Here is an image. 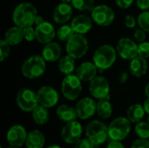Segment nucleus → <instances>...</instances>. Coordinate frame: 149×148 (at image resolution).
Segmentation results:
<instances>
[{
  "label": "nucleus",
  "mask_w": 149,
  "mask_h": 148,
  "mask_svg": "<svg viewBox=\"0 0 149 148\" xmlns=\"http://www.w3.org/2000/svg\"><path fill=\"white\" fill-rule=\"evenodd\" d=\"M61 92L67 100H76L82 92V81L76 74L67 75L61 83Z\"/></svg>",
  "instance_id": "nucleus-6"
},
{
  "label": "nucleus",
  "mask_w": 149,
  "mask_h": 148,
  "mask_svg": "<svg viewBox=\"0 0 149 148\" xmlns=\"http://www.w3.org/2000/svg\"><path fill=\"white\" fill-rule=\"evenodd\" d=\"M17 105L20 110L29 113L38 105L37 92L29 88H21L18 90L16 97Z\"/></svg>",
  "instance_id": "nucleus-9"
},
{
  "label": "nucleus",
  "mask_w": 149,
  "mask_h": 148,
  "mask_svg": "<svg viewBox=\"0 0 149 148\" xmlns=\"http://www.w3.org/2000/svg\"><path fill=\"white\" fill-rule=\"evenodd\" d=\"M8 148H19V147H11V146H10V147H8Z\"/></svg>",
  "instance_id": "nucleus-49"
},
{
  "label": "nucleus",
  "mask_w": 149,
  "mask_h": 148,
  "mask_svg": "<svg viewBox=\"0 0 149 148\" xmlns=\"http://www.w3.org/2000/svg\"><path fill=\"white\" fill-rule=\"evenodd\" d=\"M118 55L125 60H132L138 56L137 42L129 38H121L116 44Z\"/></svg>",
  "instance_id": "nucleus-11"
},
{
  "label": "nucleus",
  "mask_w": 149,
  "mask_h": 148,
  "mask_svg": "<svg viewBox=\"0 0 149 148\" xmlns=\"http://www.w3.org/2000/svg\"><path fill=\"white\" fill-rule=\"evenodd\" d=\"M143 107H144V109H145L146 113L149 114V98H148V99L144 101V103H143Z\"/></svg>",
  "instance_id": "nucleus-45"
},
{
  "label": "nucleus",
  "mask_w": 149,
  "mask_h": 148,
  "mask_svg": "<svg viewBox=\"0 0 149 148\" xmlns=\"http://www.w3.org/2000/svg\"><path fill=\"white\" fill-rule=\"evenodd\" d=\"M83 130L81 124L77 120L65 123L61 130V138L66 144H75L80 140Z\"/></svg>",
  "instance_id": "nucleus-12"
},
{
  "label": "nucleus",
  "mask_w": 149,
  "mask_h": 148,
  "mask_svg": "<svg viewBox=\"0 0 149 148\" xmlns=\"http://www.w3.org/2000/svg\"><path fill=\"white\" fill-rule=\"evenodd\" d=\"M3 39L10 46H16V45L21 44L23 39H24L23 28H21L17 25H14V26L9 28L4 34Z\"/></svg>",
  "instance_id": "nucleus-22"
},
{
  "label": "nucleus",
  "mask_w": 149,
  "mask_h": 148,
  "mask_svg": "<svg viewBox=\"0 0 149 148\" xmlns=\"http://www.w3.org/2000/svg\"><path fill=\"white\" fill-rule=\"evenodd\" d=\"M137 24L141 29L149 33V10L142 11L137 17Z\"/></svg>",
  "instance_id": "nucleus-32"
},
{
  "label": "nucleus",
  "mask_w": 149,
  "mask_h": 148,
  "mask_svg": "<svg viewBox=\"0 0 149 148\" xmlns=\"http://www.w3.org/2000/svg\"><path fill=\"white\" fill-rule=\"evenodd\" d=\"M75 60H76L75 58L69 56L68 54L61 57L58 59V68L59 72L65 76L72 74V72H75L76 70Z\"/></svg>",
  "instance_id": "nucleus-25"
},
{
  "label": "nucleus",
  "mask_w": 149,
  "mask_h": 148,
  "mask_svg": "<svg viewBox=\"0 0 149 148\" xmlns=\"http://www.w3.org/2000/svg\"><path fill=\"white\" fill-rule=\"evenodd\" d=\"M98 68L93 62H83L75 70V74L82 82L92 81L98 73Z\"/></svg>",
  "instance_id": "nucleus-19"
},
{
  "label": "nucleus",
  "mask_w": 149,
  "mask_h": 148,
  "mask_svg": "<svg viewBox=\"0 0 149 148\" xmlns=\"http://www.w3.org/2000/svg\"><path fill=\"white\" fill-rule=\"evenodd\" d=\"M125 25L128 28V29H133L136 26L137 24V19L132 16V15H127L125 17Z\"/></svg>",
  "instance_id": "nucleus-39"
},
{
  "label": "nucleus",
  "mask_w": 149,
  "mask_h": 148,
  "mask_svg": "<svg viewBox=\"0 0 149 148\" xmlns=\"http://www.w3.org/2000/svg\"><path fill=\"white\" fill-rule=\"evenodd\" d=\"M144 92L146 94V96L149 98V82L147 84V85L145 86V89H144Z\"/></svg>",
  "instance_id": "nucleus-46"
},
{
  "label": "nucleus",
  "mask_w": 149,
  "mask_h": 148,
  "mask_svg": "<svg viewBox=\"0 0 149 148\" xmlns=\"http://www.w3.org/2000/svg\"><path fill=\"white\" fill-rule=\"evenodd\" d=\"M145 113L146 112L143 107V105L134 104L128 107L127 116V119L131 121V123H138L143 120Z\"/></svg>",
  "instance_id": "nucleus-26"
},
{
  "label": "nucleus",
  "mask_w": 149,
  "mask_h": 148,
  "mask_svg": "<svg viewBox=\"0 0 149 148\" xmlns=\"http://www.w3.org/2000/svg\"><path fill=\"white\" fill-rule=\"evenodd\" d=\"M72 5L71 3H58L52 11V19L56 24H66L72 15Z\"/></svg>",
  "instance_id": "nucleus-18"
},
{
  "label": "nucleus",
  "mask_w": 149,
  "mask_h": 148,
  "mask_svg": "<svg viewBox=\"0 0 149 148\" xmlns=\"http://www.w3.org/2000/svg\"><path fill=\"white\" fill-rule=\"evenodd\" d=\"M74 34L75 32L71 24L68 25L66 24H64L57 30V38L63 42H67Z\"/></svg>",
  "instance_id": "nucleus-29"
},
{
  "label": "nucleus",
  "mask_w": 149,
  "mask_h": 148,
  "mask_svg": "<svg viewBox=\"0 0 149 148\" xmlns=\"http://www.w3.org/2000/svg\"><path fill=\"white\" fill-rule=\"evenodd\" d=\"M96 0H72V7L79 11L84 10H92V9L94 7V3Z\"/></svg>",
  "instance_id": "nucleus-30"
},
{
  "label": "nucleus",
  "mask_w": 149,
  "mask_h": 148,
  "mask_svg": "<svg viewBox=\"0 0 149 148\" xmlns=\"http://www.w3.org/2000/svg\"><path fill=\"white\" fill-rule=\"evenodd\" d=\"M47 148H62L61 147L58 146V145H52V146H49Z\"/></svg>",
  "instance_id": "nucleus-47"
},
{
  "label": "nucleus",
  "mask_w": 149,
  "mask_h": 148,
  "mask_svg": "<svg viewBox=\"0 0 149 148\" xmlns=\"http://www.w3.org/2000/svg\"><path fill=\"white\" fill-rule=\"evenodd\" d=\"M107 148H125L124 145L118 140H112L108 145Z\"/></svg>",
  "instance_id": "nucleus-43"
},
{
  "label": "nucleus",
  "mask_w": 149,
  "mask_h": 148,
  "mask_svg": "<svg viewBox=\"0 0 149 148\" xmlns=\"http://www.w3.org/2000/svg\"><path fill=\"white\" fill-rule=\"evenodd\" d=\"M131 148H149V140L139 138L134 141Z\"/></svg>",
  "instance_id": "nucleus-38"
},
{
  "label": "nucleus",
  "mask_w": 149,
  "mask_h": 148,
  "mask_svg": "<svg viewBox=\"0 0 149 148\" xmlns=\"http://www.w3.org/2000/svg\"><path fill=\"white\" fill-rule=\"evenodd\" d=\"M61 3H72V0H60Z\"/></svg>",
  "instance_id": "nucleus-48"
},
{
  "label": "nucleus",
  "mask_w": 149,
  "mask_h": 148,
  "mask_svg": "<svg viewBox=\"0 0 149 148\" xmlns=\"http://www.w3.org/2000/svg\"><path fill=\"white\" fill-rule=\"evenodd\" d=\"M91 17L96 24L102 27L111 25L115 19L114 10L107 4H99L91 10Z\"/></svg>",
  "instance_id": "nucleus-8"
},
{
  "label": "nucleus",
  "mask_w": 149,
  "mask_h": 148,
  "mask_svg": "<svg viewBox=\"0 0 149 148\" xmlns=\"http://www.w3.org/2000/svg\"><path fill=\"white\" fill-rule=\"evenodd\" d=\"M56 114L61 121L65 122V123L72 121V120H76V119L78 117L76 109L68 105L59 106L57 108Z\"/></svg>",
  "instance_id": "nucleus-24"
},
{
  "label": "nucleus",
  "mask_w": 149,
  "mask_h": 148,
  "mask_svg": "<svg viewBox=\"0 0 149 148\" xmlns=\"http://www.w3.org/2000/svg\"><path fill=\"white\" fill-rule=\"evenodd\" d=\"M146 31H143L142 29L139 28V29H135L134 31V38L135 39V41L137 43H142L144 41H146V38H147V35H146Z\"/></svg>",
  "instance_id": "nucleus-37"
},
{
  "label": "nucleus",
  "mask_w": 149,
  "mask_h": 148,
  "mask_svg": "<svg viewBox=\"0 0 149 148\" xmlns=\"http://www.w3.org/2000/svg\"><path fill=\"white\" fill-rule=\"evenodd\" d=\"M138 55L145 58H149V42L144 41L138 44Z\"/></svg>",
  "instance_id": "nucleus-35"
},
{
  "label": "nucleus",
  "mask_w": 149,
  "mask_h": 148,
  "mask_svg": "<svg viewBox=\"0 0 149 148\" xmlns=\"http://www.w3.org/2000/svg\"><path fill=\"white\" fill-rule=\"evenodd\" d=\"M136 5L137 7L145 11L149 10V0H136Z\"/></svg>",
  "instance_id": "nucleus-41"
},
{
  "label": "nucleus",
  "mask_w": 149,
  "mask_h": 148,
  "mask_svg": "<svg viewBox=\"0 0 149 148\" xmlns=\"http://www.w3.org/2000/svg\"><path fill=\"white\" fill-rule=\"evenodd\" d=\"M10 53V45L4 40H0V61H4Z\"/></svg>",
  "instance_id": "nucleus-33"
},
{
  "label": "nucleus",
  "mask_w": 149,
  "mask_h": 148,
  "mask_svg": "<svg viewBox=\"0 0 149 148\" xmlns=\"http://www.w3.org/2000/svg\"><path fill=\"white\" fill-rule=\"evenodd\" d=\"M62 47L57 42H51L45 44L42 50V57L46 62H55L61 58Z\"/></svg>",
  "instance_id": "nucleus-21"
},
{
  "label": "nucleus",
  "mask_w": 149,
  "mask_h": 148,
  "mask_svg": "<svg viewBox=\"0 0 149 148\" xmlns=\"http://www.w3.org/2000/svg\"><path fill=\"white\" fill-rule=\"evenodd\" d=\"M45 143V135L39 130H32L28 133L25 141V147L27 148H42Z\"/></svg>",
  "instance_id": "nucleus-23"
},
{
  "label": "nucleus",
  "mask_w": 149,
  "mask_h": 148,
  "mask_svg": "<svg viewBox=\"0 0 149 148\" xmlns=\"http://www.w3.org/2000/svg\"><path fill=\"white\" fill-rule=\"evenodd\" d=\"M128 77H129L128 76V72H127L125 71H122L118 75V81L120 84H125L128 80Z\"/></svg>",
  "instance_id": "nucleus-42"
},
{
  "label": "nucleus",
  "mask_w": 149,
  "mask_h": 148,
  "mask_svg": "<svg viewBox=\"0 0 149 148\" xmlns=\"http://www.w3.org/2000/svg\"><path fill=\"white\" fill-rule=\"evenodd\" d=\"M89 43L86 36L75 33L65 44L66 53L75 59L83 58L88 51Z\"/></svg>",
  "instance_id": "nucleus-5"
},
{
  "label": "nucleus",
  "mask_w": 149,
  "mask_h": 148,
  "mask_svg": "<svg viewBox=\"0 0 149 148\" xmlns=\"http://www.w3.org/2000/svg\"><path fill=\"white\" fill-rule=\"evenodd\" d=\"M86 135L94 147H98L104 144L109 137L108 126L100 120H92L86 126Z\"/></svg>",
  "instance_id": "nucleus-4"
},
{
  "label": "nucleus",
  "mask_w": 149,
  "mask_h": 148,
  "mask_svg": "<svg viewBox=\"0 0 149 148\" xmlns=\"http://www.w3.org/2000/svg\"><path fill=\"white\" fill-rule=\"evenodd\" d=\"M24 38L28 42H32L36 39V30L32 26L23 28Z\"/></svg>",
  "instance_id": "nucleus-34"
},
{
  "label": "nucleus",
  "mask_w": 149,
  "mask_h": 148,
  "mask_svg": "<svg viewBox=\"0 0 149 148\" xmlns=\"http://www.w3.org/2000/svg\"><path fill=\"white\" fill-rule=\"evenodd\" d=\"M89 92L93 98L98 100L110 99V85L108 80L103 76H96L89 83Z\"/></svg>",
  "instance_id": "nucleus-10"
},
{
  "label": "nucleus",
  "mask_w": 149,
  "mask_h": 148,
  "mask_svg": "<svg viewBox=\"0 0 149 148\" xmlns=\"http://www.w3.org/2000/svg\"><path fill=\"white\" fill-rule=\"evenodd\" d=\"M93 21L91 17L86 14H79L74 17L71 21V26L75 33L85 35L93 28Z\"/></svg>",
  "instance_id": "nucleus-17"
},
{
  "label": "nucleus",
  "mask_w": 149,
  "mask_h": 148,
  "mask_svg": "<svg viewBox=\"0 0 149 148\" xmlns=\"http://www.w3.org/2000/svg\"><path fill=\"white\" fill-rule=\"evenodd\" d=\"M148 70V63L147 61V58L137 56L132 60H130L129 63V71L130 73L136 77V78H141L143 77Z\"/></svg>",
  "instance_id": "nucleus-20"
},
{
  "label": "nucleus",
  "mask_w": 149,
  "mask_h": 148,
  "mask_svg": "<svg viewBox=\"0 0 149 148\" xmlns=\"http://www.w3.org/2000/svg\"><path fill=\"white\" fill-rule=\"evenodd\" d=\"M37 95L38 104L47 108L55 106L59 99L57 90L50 85H44L40 87L37 92Z\"/></svg>",
  "instance_id": "nucleus-13"
},
{
  "label": "nucleus",
  "mask_w": 149,
  "mask_h": 148,
  "mask_svg": "<svg viewBox=\"0 0 149 148\" xmlns=\"http://www.w3.org/2000/svg\"><path fill=\"white\" fill-rule=\"evenodd\" d=\"M46 70V61L42 55H32L26 58L21 66L23 76L29 79L40 78Z\"/></svg>",
  "instance_id": "nucleus-3"
},
{
  "label": "nucleus",
  "mask_w": 149,
  "mask_h": 148,
  "mask_svg": "<svg viewBox=\"0 0 149 148\" xmlns=\"http://www.w3.org/2000/svg\"><path fill=\"white\" fill-rule=\"evenodd\" d=\"M43 22H45V20H44V18H43V17L42 16H39V15H38L37 17H36V19H35V25L37 26V25H39V24H41Z\"/></svg>",
  "instance_id": "nucleus-44"
},
{
  "label": "nucleus",
  "mask_w": 149,
  "mask_h": 148,
  "mask_svg": "<svg viewBox=\"0 0 149 148\" xmlns=\"http://www.w3.org/2000/svg\"><path fill=\"white\" fill-rule=\"evenodd\" d=\"M135 133L139 138L149 140V123L146 121H140L136 123L134 127Z\"/></svg>",
  "instance_id": "nucleus-31"
},
{
  "label": "nucleus",
  "mask_w": 149,
  "mask_h": 148,
  "mask_svg": "<svg viewBox=\"0 0 149 148\" xmlns=\"http://www.w3.org/2000/svg\"><path fill=\"white\" fill-rule=\"evenodd\" d=\"M36 40L42 44H46L53 41L57 36V31L52 24L45 21L41 24L37 25L36 28Z\"/></svg>",
  "instance_id": "nucleus-16"
},
{
  "label": "nucleus",
  "mask_w": 149,
  "mask_h": 148,
  "mask_svg": "<svg viewBox=\"0 0 149 148\" xmlns=\"http://www.w3.org/2000/svg\"><path fill=\"white\" fill-rule=\"evenodd\" d=\"M78 118L80 120H88L96 113L97 103L90 97L79 99L75 106Z\"/></svg>",
  "instance_id": "nucleus-14"
},
{
  "label": "nucleus",
  "mask_w": 149,
  "mask_h": 148,
  "mask_svg": "<svg viewBox=\"0 0 149 148\" xmlns=\"http://www.w3.org/2000/svg\"><path fill=\"white\" fill-rule=\"evenodd\" d=\"M131 131V121L125 117L114 119L108 126V134L112 140H125Z\"/></svg>",
  "instance_id": "nucleus-7"
},
{
  "label": "nucleus",
  "mask_w": 149,
  "mask_h": 148,
  "mask_svg": "<svg viewBox=\"0 0 149 148\" xmlns=\"http://www.w3.org/2000/svg\"><path fill=\"white\" fill-rule=\"evenodd\" d=\"M27 132L25 128L21 125H14L12 126L7 132L6 140L10 146L15 147H21L25 145Z\"/></svg>",
  "instance_id": "nucleus-15"
},
{
  "label": "nucleus",
  "mask_w": 149,
  "mask_h": 148,
  "mask_svg": "<svg viewBox=\"0 0 149 148\" xmlns=\"http://www.w3.org/2000/svg\"><path fill=\"white\" fill-rule=\"evenodd\" d=\"M134 2V0H115L116 5L122 10L130 8L133 5Z\"/></svg>",
  "instance_id": "nucleus-40"
},
{
  "label": "nucleus",
  "mask_w": 149,
  "mask_h": 148,
  "mask_svg": "<svg viewBox=\"0 0 149 148\" xmlns=\"http://www.w3.org/2000/svg\"><path fill=\"white\" fill-rule=\"evenodd\" d=\"M32 120L38 125H45L49 120V111L48 108L41 105H38L31 112Z\"/></svg>",
  "instance_id": "nucleus-27"
},
{
  "label": "nucleus",
  "mask_w": 149,
  "mask_h": 148,
  "mask_svg": "<svg viewBox=\"0 0 149 148\" xmlns=\"http://www.w3.org/2000/svg\"><path fill=\"white\" fill-rule=\"evenodd\" d=\"M118 53L116 48L110 44H102L95 50L93 55V62L99 71L102 72L114 65Z\"/></svg>",
  "instance_id": "nucleus-2"
},
{
  "label": "nucleus",
  "mask_w": 149,
  "mask_h": 148,
  "mask_svg": "<svg viewBox=\"0 0 149 148\" xmlns=\"http://www.w3.org/2000/svg\"><path fill=\"white\" fill-rule=\"evenodd\" d=\"M38 10L31 3L24 2L17 4L12 12V21L15 25L21 28L32 26L35 24Z\"/></svg>",
  "instance_id": "nucleus-1"
},
{
  "label": "nucleus",
  "mask_w": 149,
  "mask_h": 148,
  "mask_svg": "<svg viewBox=\"0 0 149 148\" xmlns=\"http://www.w3.org/2000/svg\"><path fill=\"white\" fill-rule=\"evenodd\" d=\"M148 122L149 123V114H148Z\"/></svg>",
  "instance_id": "nucleus-50"
},
{
  "label": "nucleus",
  "mask_w": 149,
  "mask_h": 148,
  "mask_svg": "<svg viewBox=\"0 0 149 148\" xmlns=\"http://www.w3.org/2000/svg\"><path fill=\"white\" fill-rule=\"evenodd\" d=\"M109 99H103L97 102L96 113L101 119H109L113 114V106Z\"/></svg>",
  "instance_id": "nucleus-28"
},
{
  "label": "nucleus",
  "mask_w": 149,
  "mask_h": 148,
  "mask_svg": "<svg viewBox=\"0 0 149 148\" xmlns=\"http://www.w3.org/2000/svg\"><path fill=\"white\" fill-rule=\"evenodd\" d=\"M73 148H95V147L90 140L80 139L74 144Z\"/></svg>",
  "instance_id": "nucleus-36"
}]
</instances>
